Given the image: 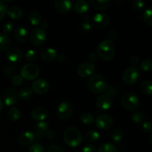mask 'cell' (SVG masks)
Listing matches in <instances>:
<instances>
[{
    "label": "cell",
    "instance_id": "cell-1",
    "mask_svg": "<svg viewBox=\"0 0 152 152\" xmlns=\"http://www.w3.org/2000/svg\"><path fill=\"white\" fill-rule=\"evenodd\" d=\"M64 141L68 146L75 147L79 146L83 142V134L79 129L74 127L67 129L64 132Z\"/></svg>",
    "mask_w": 152,
    "mask_h": 152
},
{
    "label": "cell",
    "instance_id": "cell-2",
    "mask_svg": "<svg viewBox=\"0 0 152 152\" xmlns=\"http://www.w3.org/2000/svg\"><path fill=\"white\" fill-rule=\"evenodd\" d=\"M89 90L94 94L102 93L106 90L107 82L105 77L99 74H93L88 81Z\"/></svg>",
    "mask_w": 152,
    "mask_h": 152
},
{
    "label": "cell",
    "instance_id": "cell-3",
    "mask_svg": "<svg viewBox=\"0 0 152 152\" xmlns=\"http://www.w3.org/2000/svg\"><path fill=\"white\" fill-rule=\"evenodd\" d=\"M98 56L105 61H110L115 54L114 46L111 42L108 39L100 42L97 46Z\"/></svg>",
    "mask_w": 152,
    "mask_h": 152
},
{
    "label": "cell",
    "instance_id": "cell-4",
    "mask_svg": "<svg viewBox=\"0 0 152 152\" xmlns=\"http://www.w3.org/2000/svg\"><path fill=\"white\" fill-rule=\"evenodd\" d=\"M121 104L124 108L129 111H133L137 109L140 105V99L137 94L129 92L122 96Z\"/></svg>",
    "mask_w": 152,
    "mask_h": 152
},
{
    "label": "cell",
    "instance_id": "cell-5",
    "mask_svg": "<svg viewBox=\"0 0 152 152\" xmlns=\"http://www.w3.org/2000/svg\"><path fill=\"white\" fill-rule=\"evenodd\" d=\"M39 75V68L34 64L28 63L22 66L20 70V76L22 79L31 81L37 79Z\"/></svg>",
    "mask_w": 152,
    "mask_h": 152
},
{
    "label": "cell",
    "instance_id": "cell-6",
    "mask_svg": "<svg viewBox=\"0 0 152 152\" xmlns=\"http://www.w3.org/2000/svg\"><path fill=\"white\" fill-rule=\"evenodd\" d=\"M47 39L45 31L41 28H34L30 34V40L31 43L36 46H41L45 44Z\"/></svg>",
    "mask_w": 152,
    "mask_h": 152
},
{
    "label": "cell",
    "instance_id": "cell-7",
    "mask_svg": "<svg viewBox=\"0 0 152 152\" xmlns=\"http://www.w3.org/2000/svg\"><path fill=\"white\" fill-rule=\"evenodd\" d=\"M140 71L137 67H130L125 70L123 74V80L126 84L134 85L139 80Z\"/></svg>",
    "mask_w": 152,
    "mask_h": 152
},
{
    "label": "cell",
    "instance_id": "cell-8",
    "mask_svg": "<svg viewBox=\"0 0 152 152\" xmlns=\"http://www.w3.org/2000/svg\"><path fill=\"white\" fill-rule=\"evenodd\" d=\"M73 112H74L73 105L68 102H62L58 106L56 114L60 120H65L71 117Z\"/></svg>",
    "mask_w": 152,
    "mask_h": 152
},
{
    "label": "cell",
    "instance_id": "cell-9",
    "mask_svg": "<svg viewBox=\"0 0 152 152\" xmlns=\"http://www.w3.org/2000/svg\"><path fill=\"white\" fill-rule=\"evenodd\" d=\"M92 21L94 27L96 29L102 30L108 26L110 22V18L106 13H99L94 16Z\"/></svg>",
    "mask_w": 152,
    "mask_h": 152
},
{
    "label": "cell",
    "instance_id": "cell-10",
    "mask_svg": "<svg viewBox=\"0 0 152 152\" xmlns=\"http://www.w3.org/2000/svg\"><path fill=\"white\" fill-rule=\"evenodd\" d=\"M113 118L108 114H100L95 120V124L98 129L101 130H108L113 126Z\"/></svg>",
    "mask_w": 152,
    "mask_h": 152
},
{
    "label": "cell",
    "instance_id": "cell-11",
    "mask_svg": "<svg viewBox=\"0 0 152 152\" xmlns=\"http://www.w3.org/2000/svg\"><path fill=\"white\" fill-rule=\"evenodd\" d=\"M49 83L44 79H38L34 80L31 86V90L37 94H45L49 90Z\"/></svg>",
    "mask_w": 152,
    "mask_h": 152
},
{
    "label": "cell",
    "instance_id": "cell-12",
    "mask_svg": "<svg viewBox=\"0 0 152 152\" xmlns=\"http://www.w3.org/2000/svg\"><path fill=\"white\" fill-rule=\"evenodd\" d=\"M94 71L95 66L94 63L91 62H86L82 63L79 66L78 69H77V73L80 77H83V78H86V77H91Z\"/></svg>",
    "mask_w": 152,
    "mask_h": 152
},
{
    "label": "cell",
    "instance_id": "cell-13",
    "mask_svg": "<svg viewBox=\"0 0 152 152\" xmlns=\"http://www.w3.org/2000/svg\"><path fill=\"white\" fill-rule=\"evenodd\" d=\"M96 107L102 111H106L112 106V99L107 94L99 95L96 99Z\"/></svg>",
    "mask_w": 152,
    "mask_h": 152
},
{
    "label": "cell",
    "instance_id": "cell-14",
    "mask_svg": "<svg viewBox=\"0 0 152 152\" xmlns=\"http://www.w3.org/2000/svg\"><path fill=\"white\" fill-rule=\"evenodd\" d=\"M18 99V94L13 88H7L3 93V100L7 106H12L16 103Z\"/></svg>",
    "mask_w": 152,
    "mask_h": 152
},
{
    "label": "cell",
    "instance_id": "cell-15",
    "mask_svg": "<svg viewBox=\"0 0 152 152\" xmlns=\"http://www.w3.org/2000/svg\"><path fill=\"white\" fill-rule=\"evenodd\" d=\"M54 7L58 13L67 14L72 10L73 3L68 0H56L54 1Z\"/></svg>",
    "mask_w": 152,
    "mask_h": 152
},
{
    "label": "cell",
    "instance_id": "cell-16",
    "mask_svg": "<svg viewBox=\"0 0 152 152\" xmlns=\"http://www.w3.org/2000/svg\"><path fill=\"white\" fill-rule=\"evenodd\" d=\"M7 58L11 63L18 64L22 61L23 55L22 52L16 48H10L7 52Z\"/></svg>",
    "mask_w": 152,
    "mask_h": 152
},
{
    "label": "cell",
    "instance_id": "cell-17",
    "mask_svg": "<svg viewBox=\"0 0 152 152\" xmlns=\"http://www.w3.org/2000/svg\"><path fill=\"white\" fill-rule=\"evenodd\" d=\"M34 138H35V134L32 132L27 131L21 134L19 137V142L22 146H29L33 144Z\"/></svg>",
    "mask_w": 152,
    "mask_h": 152
},
{
    "label": "cell",
    "instance_id": "cell-18",
    "mask_svg": "<svg viewBox=\"0 0 152 152\" xmlns=\"http://www.w3.org/2000/svg\"><path fill=\"white\" fill-rule=\"evenodd\" d=\"M31 117L38 122H43L48 116V111L42 107H37L32 110L31 113Z\"/></svg>",
    "mask_w": 152,
    "mask_h": 152
},
{
    "label": "cell",
    "instance_id": "cell-19",
    "mask_svg": "<svg viewBox=\"0 0 152 152\" xmlns=\"http://www.w3.org/2000/svg\"><path fill=\"white\" fill-rule=\"evenodd\" d=\"M40 57L45 62H50L54 60L56 57H57V53H56V50L53 48H48L43 49L40 53Z\"/></svg>",
    "mask_w": 152,
    "mask_h": 152
},
{
    "label": "cell",
    "instance_id": "cell-20",
    "mask_svg": "<svg viewBox=\"0 0 152 152\" xmlns=\"http://www.w3.org/2000/svg\"><path fill=\"white\" fill-rule=\"evenodd\" d=\"M13 37L19 42H25L28 37V33L24 27H17L13 31Z\"/></svg>",
    "mask_w": 152,
    "mask_h": 152
},
{
    "label": "cell",
    "instance_id": "cell-21",
    "mask_svg": "<svg viewBox=\"0 0 152 152\" xmlns=\"http://www.w3.org/2000/svg\"><path fill=\"white\" fill-rule=\"evenodd\" d=\"M48 131V126L45 122H39L36 126L35 136L39 139H42L45 137Z\"/></svg>",
    "mask_w": 152,
    "mask_h": 152
},
{
    "label": "cell",
    "instance_id": "cell-22",
    "mask_svg": "<svg viewBox=\"0 0 152 152\" xmlns=\"http://www.w3.org/2000/svg\"><path fill=\"white\" fill-rule=\"evenodd\" d=\"M91 4L95 10H104L109 7L111 4V1L109 0H91Z\"/></svg>",
    "mask_w": 152,
    "mask_h": 152
},
{
    "label": "cell",
    "instance_id": "cell-23",
    "mask_svg": "<svg viewBox=\"0 0 152 152\" xmlns=\"http://www.w3.org/2000/svg\"><path fill=\"white\" fill-rule=\"evenodd\" d=\"M7 14L12 19L18 20V19H20L22 17V16H23V11L19 7L13 6V7H10L9 8H7Z\"/></svg>",
    "mask_w": 152,
    "mask_h": 152
},
{
    "label": "cell",
    "instance_id": "cell-24",
    "mask_svg": "<svg viewBox=\"0 0 152 152\" xmlns=\"http://www.w3.org/2000/svg\"><path fill=\"white\" fill-rule=\"evenodd\" d=\"M74 9H75V11L79 14L86 13L89 9V3L86 0H78L76 1Z\"/></svg>",
    "mask_w": 152,
    "mask_h": 152
},
{
    "label": "cell",
    "instance_id": "cell-25",
    "mask_svg": "<svg viewBox=\"0 0 152 152\" xmlns=\"http://www.w3.org/2000/svg\"><path fill=\"white\" fill-rule=\"evenodd\" d=\"M10 37L4 34H0V50L5 51L10 49Z\"/></svg>",
    "mask_w": 152,
    "mask_h": 152
},
{
    "label": "cell",
    "instance_id": "cell-26",
    "mask_svg": "<svg viewBox=\"0 0 152 152\" xmlns=\"http://www.w3.org/2000/svg\"><path fill=\"white\" fill-rule=\"evenodd\" d=\"M140 91L145 95H152V81L151 80H144L141 83Z\"/></svg>",
    "mask_w": 152,
    "mask_h": 152
},
{
    "label": "cell",
    "instance_id": "cell-27",
    "mask_svg": "<svg viewBox=\"0 0 152 152\" xmlns=\"http://www.w3.org/2000/svg\"><path fill=\"white\" fill-rule=\"evenodd\" d=\"M99 137H100V135H99V132L94 130L89 131L85 135V139L88 142H96V141H97L99 139Z\"/></svg>",
    "mask_w": 152,
    "mask_h": 152
},
{
    "label": "cell",
    "instance_id": "cell-28",
    "mask_svg": "<svg viewBox=\"0 0 152 152\" xmlns=\"http://www.w3.org/2000/svg\"><path fill=\"white\" fill-rule=\"evenodd\" d=\"M142 19L148 26H152V7L145 9L142 13Z\"/></svg>",
    "mask_w": 152,
    "mask_h": 152
},
{
    "label": "cell",
    "instance_id": "cell-29",
    "mask_svg": "<svg viewBox=\"0 0 152 152\" xmlns=\"http://www.w3.org/2000/svg\"><path fill=\"white\" fill-rule=\"evenodd\" d=\"M29 22H31V25H38L41 22L42 16L37 11H32L29 14Z\"/></svg>",
    "mask_w": 152,
    "mask_h": 152
},
{
    "label": "cell",
    "instance_id": "cell-30",
    "mask_svg": "<svg viewBox=\"0 0 152 152\" xmlns=\"http://www.w3.org/2000/svg\"><path fill=\"white\" fill-rule=\"evenodd\" d=\"M8 118L10 121L16 122L20 117V111L16 107H12L8 111Z\"/></svg>",
    "mask_w": 152,
    "mask_h": 152
},
{
    "label": "cell",
    "instance_id": "cell-31",
    "mask_svg": "<svg viewBox=\"0 0 152 152\" xmlns=\"http://www.w3.org/2000/svg\"><path fill=\"white\" fill-rule=\"evenodd\" d=\"M33 95V91L30 88H24L19 91L18 96L23 100H27L30 99Z\"/></svg>",
    "mask_w": 152,
    "mask_h": 152
},
{
    "label": "cell",
    "instance_id": "cell-32",
    "mask_svg": "<svg viewBox=\"0 0 152 152\" xmlns=\"http://www.w3.org/2000/svg\"><path fill=\"white\" fill-rule=\"evenodd\" d=\"M98 152H117V149L114 144L107 142L99 146Z\"/></svg>",
    "mask_w": 152,
    "mask_h": 152
},
{
    "label": "cell",
    "instance_id": "cell-33",
    "mask_svg": "<svg viewBox=\"0 0 152 152\" xmlns=\"http://www.w3.org/2000/svg\"><path fill=\"white\" fill-rule=\"evenodd\" d=\"M140 68L142 71L145 72H149L152 71V59L148 58L144 59L140 65Z\"/></svg>",
    "mask_w": 152,
    "mask_h": 152
},
{
    "label": "cell",
    "instance_id": "cell-34",
    "mask_svg": "<svg viewBox=\"0 0 152 152\" xmlns=\"http://www.w3.org/2000/svg\"><path fill=\"white\" fill-rule=\"evenodd\" d=\"M80 120L81 122L85 125H91L94 123V117L90 113H84L80 117Z\"/></svg>",
    "mask_w": 152,
    "mask_h": 152
},
{
    "label": "cell",
    "instance_id": "cell-35",
    "mask_svg": "<svg viewBox=\"0 0 152 152\" xmlns=\"http://www.w3.org/2000/svg\"><path fill=\"white\" fill-rule=\"evenodd\" d=\"M111 137L114 142H119L123 140V134L120 129H114L111 133Z\"/></svg>",
    "mask_w": 152,
    "mask_h": 152
},
{
    "label": "cell",
    "instance_id": "cell-36",
    "mask_svg": "<svg viewBox=\"0 0 152 152\" xmlns=\"http://www.w3.org/2000/svg\"><path fill=\"white\" fill-rule=\"evenodd\" d=\"M132 118L135 123H140L145 119V115L143 113L140 112V111H135L132 114Z\"/></svg>",
    "mask_w": 152,
    "mask_h": 152
},
{
    "label": "cell",
    "instance_id": "cell-37",
    "mask_svg": "<svg viewBox=\"0 0 152 152\" xmlns=\"http://www.w3.org/2000/svg\"><path fill=\"white\" fill-rule=\"evenodd\" d=\"M25 58L28 62H34L37 59V54L35 50H28L25 53Z\"/></svg>",
    "mask_w": 152,
    "mask_h": 152
},
{
    "label": "cell",
    "instance_id": "cell-38",
    "mask_svg": "<svg viewBox=\"0 0 152 152\" xmlns=\"http://www.w3.org/2000/svg\"><path fill=\"white\" fill-rule=\"evenodd\" d=\"M145 1H142V0H134L132 2V6L137 11H142L145 7Z\"/></svg>",
    "mask_w": 152,
    "mask_h": 152
},
{
    "label": "cell",
    "instance_id": "cell-39",
    "mask_svg": "<svg viewBox=\"0 0 152 152\" xmlns=\"http://www.w3.org/2000/svg\"><path fill=\"white\" fill-rule=\"evenodd\" d=\"M29 152H45V149L42 144L36 142L30 146Z\"/></svg>",
    "mask_w": 152,
    "mask_h": 152
},
{
    "label": "cell",
    "instance_id": "cell-40",
    "mask_svg": "<svg viewBox=\"0 0 152 152\" xmlns=\"http://www.w3.org/2000/svg\"><path fill=\"white\" fill-rule=\"evenodd\" d=\"M7 5L4 4V1H0V22H1L5 16L6 13H7Z\"/></svg>",
    "mask_w": 152,
    "mask_h": 152
},
{
    "label": "cell",
    "instance_id": "cell-41",
    "mask_svg": "<svg viewBox=\"0 0 152 152\" xmlns=\"http://www.w3.org/2000/svg\"><path fill=\"white\" fill-rule=\"evenodd\" d=\"M23 83V79L20 75H14L11 78V83L14 86H19Z\"/></svg>",
    "mask_w": 152,
    "mask_h": 152
},
{
    "label": "cell",
    "instance_id": "cell-42",
    "mask_svg": "<svg viewBox=\"0 0 152 152\" xmlns=\"http://www.w3.org/2000/svg\"><path fill=\"white\" fill-rule=\"evenodd\" d=\"M13 29V22H7L4 25H3V32L4 34L7 35L8 34L11 33V31Z\"/></svg>",
    "mask_w": 152,
    "mask_h": 152
},
{
    "label": "cell",
    "instance_id": "cell-43",
    "mask_svg": "<svg viewBox=\"0 0 152 152\" xmlns=\"http://www.w3.org/2000/svg\"><path fill=\"white\" fill-rule=\"evenodd\" d=\"M142 129L145 133L151 134L152 133V123L151 122H145L142 126Z\"/></svg>",
    "mask_w": 152,
    "mask_h": 152
},
{
    "label": "cell",
    "instance_id": "cell-44",
    "mask_svg": "<svg viewBox=\"0 0 152 152\" xmlns=\"http://www.w3.org/2000/svg\"><path fill=\"white\" fill-rule=\"evenodd\" d=\"M117 36H118V33L115 31V30H112V31H110L108 34V41L111 42H112L113 41L117 39Z\"/></svg>",
    "mask_w": 152,
    "mask_h": 152
},
{
    "label": "cell",
    "instance_id": "cell-45",
    "mask_svg": "<svg viewBox=\"0 0 152 152\" xmlns=\"http://www.w3.org/2000/svg\"><path fill=\"white\" fill-rule=\"evenodd\" d=\"M46 152H63V150H62V148L60 146L53 145L48 147Z\"/></svg>",
    "mask_w": 152,
    "mask_h": 152
},
{
    "label": "cell",
    "instance_id": "cell-46",
    "mask_svg": "<svg viewBox=\"0 0 152 152\" xmlns=\"http://www.w3.org/2000/svg\"><path fill=\"white\" fill-rule=\"evenodd\" d=\"M106 92H107V94H106L107 95H108V96H116V94H117V89L116 88H114L113 87H111V86H107V88H106Z\"/></svg>",
    "mask_w": 152,
    "mask_h": 152
},
{
    "label": "cell",
    "instance_id": "cell-47",
    "mask_svg": "<svg viewBox=\"0 0 152 152\" xmlns=\"http://www.w3.org/2000/svg\"><path fill=\"white\" fill-rule=\"evenodd\" d=\"M83 152H97L96 147L92 144H88L83 148Z\"/></svg>",
    "mask_w": 152,
    "mask_h": 152
},
{
    "label": "cell",
    "instance_id": "cell-48",
    "mask_svg": "<svg viewBox=\"0 0 152 152\" xmlns=\"http://www.w3.org/2000/svg\"><path fill=\"white\" fill-rule=\"evenodd\" d=\"M129 62H130L132 67H136L137 65H139V63H140L139 57L137 56H132L130 59V61H129Z\"/></svg>",
    "mask_w": 152,
    "mask_h": 152
},
{
    "label": "cell",
    "instance_id": "cell-49",
    "mask_svg": "<svg viewBox=\"0 0 152 152\" xmlns=\"http://www.w3.org/2000/svg\"><path fill=\"white\" fill-rule=\"evenodd\" d=\"M88 59L89 60H90V62L93 63L94 62L97 60L98 54L96 53H95V52H91V53H90V54H89Z\"/></svg>",
    "mask_w": 152,
    "mask_h": 152
},
{
    "label": "cell",
    "instance_id": "cell-50",
    "mask_svg": "<svg viewBox=\"0 0 152 152\" xmlns=\"http://www.w3.org/2000/svg\"><path fill=\"white\" fill-rule=\"evenodd\" d=\"M82 28H83L84 31H89L91 29V24L89 23V22H84V23H83V25H82Z\"/></svg>",
    "mask_w": 152,
    "mask_h": 152
},
{
    "label": "cell",
    "instance_id": "cell-51",
    "mask_svg": "<svg viewBox=\"0 0 152 152\" xmlns=\"http://www.w3.org/2000/svg\"><path fill=\"white\" fill-rule=\"evenodd\" d=\"M46 136L48 137V138L49 139H52V138L54 137L55 134H54V132L53 131H48L47 134H46Z\"/></svg>",
    "mask_w": 152,
    "mask_h": 152
},
{
    "label": "cell",
    "instance_id": "cell-52",
    "mask_svg": "<svg viewBox=\"0 0 152 152\" xmlns=\"http://www.w3.org/2000/svg\"><path fill=\"white\" fill-rule=\"evenodd\" d=\"M2 108H3V102L1 99V98H0V111L2 110Z\"/></svg>",
    "mask_w": 152,
    "mask_h": 152
},
{
    "label": "cell",
    "instance_id": "cell-53",
    "mask_svg": "<svg viewBox=\"0 0 152 152\" xmlns=\"http://www.w3.org/2000/svg\"><path fill=\"white\" fill-rule=\"evenodd\" d=\"M150 142H151V144L152 145V133L151 134V136H150Z\"/></svg>",
    "mask_w": 152,
    "mask_h": 152
},
{
    "label": "cell",
    "instance_id": "cell-54",
    "mask_svg": "<svg viewBox=\"0 0 152 152\" xmlns=\"http://www.w3.org/2000/svg\"><path fill=\"white\" fill-rule=\"evenodd\" d=\"M141 152H144V151H141Z\"/></svg>",
    "mask_w": 152,
    "mask_h": 152
},
{
    "label": "cell",
    "instance_id": "cell-55",
    "mask_svg": "<svg viewBox=\"0 0 152 152\" xmlns=\"http://www.w3.org/2000/svg\"><path fill=\"white\" fill-rule=\"evenodd\" d=\"M77 152H79V151H77Z\"/></svg>",
    "mask_w": 152,
    "mask_h": 152
}]
</instances>
